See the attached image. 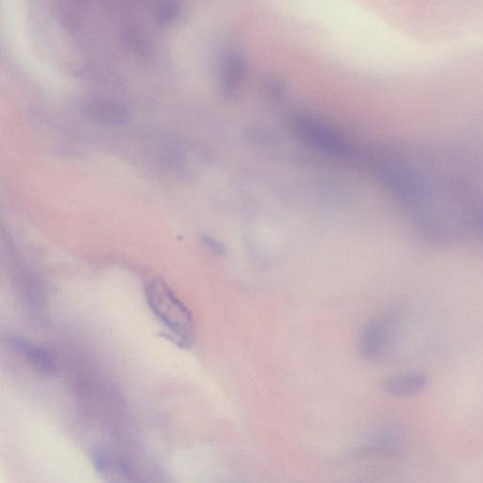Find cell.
<instances>
[{
	"instance_id": "6da1fadb",
	"label": "cell",
	"mask_w": 483,
	"mask_h": 483,
	"mask_svg": "<svg viewBox=\"0 0 483 483\" xmlns=\"http://www.w3.org/2000/svg\"><path fill=\"white\" fill-rule=\"evenodd\" d=\"M146 297L153 314L168 331L167 337L179 347H190L196 336V323L190 310L161 280L149 284Z\"/></svg>"
},
{
	"instance_id": "7a4b0ae2",
	"label": "cell",
	"mask_w": 483,
	"mask_h": 483,
	"mask_svg": "<svg viewBox=\"0 0 483 483\" xmlns=\"http://www.w3.org/2000/svg\"><path fill=\"white\" fill-rule=\"evenodd\" d=\"M404 309L395 307L369 321L359 339L361 356L369 362L385 357L393 347L404 319Z\"/></svg>"
},
{
	"instance_id": "3957f363",
	"label": "cell",
	"mask_w": 483,
	"mask_h": 483,
	"mask_svg": "<svg viewBox=\"0 0 483 483\" xmlns=\"http://www.w3.org/2000/svg\"><path fill=\"white\" fill-rule=\"evenodd\" d=\"M294 125L298 135L310 148L335 158H344L350 153L349 142L321 121L297 117Z\"/></svg>"
},
{
	"instance_id": "277c9868",
	"label": "cell",
	"mask_w": 483,
	"mask_h": 483,
	"mask_svg": "<svg viewBox=\"0 0 483 483\" xmlns=\"http://www.w3.org/2000/svg\"><path fill=\"white\" fill-rule=\"evenodd\" d=\"M84 112L92 122L103 126H120L131 119L129 108L111 99H95L85 106Z\"/></svg>"
},
{
	"instance_id": "5b68a950",
	"label": "cell",
	"mask_w": 483,
	"mask_h": 483,
	"mask_svg": "<svg viewBox=\"0 0 483 483\" xmlns=\"http://www.w3.org/2000/svg\"><path fill=\"white\" fill-rule=\"evenodd\" d=\"M92 459L96 472L106 481L121 482L134 480V472L130 466L119 456L104 448H96Z\"/></svg>"
},
{
	"instance_id": "8992f818",
	"label": "cell",
	"mask_w": 483,
	"mask_h": 483,
	"mask_svg": "<svg viewBox=\"0 0 483 483\" xmlns=\"http://www.w3.org/2000/svg\"><path fill=\"white\" fill-rule=\"evenodd\" d=\"M430 385V377L425 373L399 374L382 382V390L394 396H413L422 393Z\"/></svg>"
},
{
	"instance_id": "52a82bcc",
	"label": "cell",
	"mask_w": 483,
	"mask_h": 483,
	"mask_svg": "<svg viewBox=\"0 0 483 483\" xmlns=\"http://www.w3.org/2000/svg\"><path fill=\"white\" fill-rule=\"evenodd\" d=\"M245 74L244 61L235 52L226 53L219 65V81L224 92L231 94L237 90Z\"/></svg>"
},
{
	"instance_id": "ba28073f",
	"label": "cell",
	"mask_w": 483,
	"mask_h": 483,
	"mask_svg": "<svg viewBox=\"0 0 483 483\" xmlns=\"http://www.w3.org/2000/svg\"><path fill=\"white\" fill-rule=\"evenodd\" d=\"M9 342L14 349L24 354V356L36 368L37 372L44 375L53 372L54 363L47 349L18 336L10 337Z\"/></svg>"
},
{
	"instance_id": "9c48e42d",
	"label": "cell",
	"mask_w": 483,
	"mask_h": 483,
	"mask_svg": "<svg viewBox=\"0 0 483 483\" xmlns=\"http://www.w3.org/2000/svg\"><path fill=\"white\" fill-rule=\"evenodd\" d=\"M202 241L203 245H205V247L208 248L212 252H215L220 255L226 252L225 246L214 237H211L210 235H203Z\"/></svg>"
}]
</instances>
